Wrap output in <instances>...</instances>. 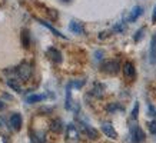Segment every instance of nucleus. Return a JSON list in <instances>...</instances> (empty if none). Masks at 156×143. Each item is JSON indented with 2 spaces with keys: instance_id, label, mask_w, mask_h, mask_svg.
<instances>
[{
  "instance_id": "f257e3e1",
  "label": "nucleus",
  "mask_w": 156,
  "mask_h": 143,
  "mask_svg": "<svg viewBox=\"0 0 156 143\" xmlns=\"http://www.w3.org/2000/svg\"><path fill=\"white\" fill-rule=\"evenodd\" d=\"M14 73H16V77H17L20 82H27L29 79L32 77V75H33V67H32L30 63L23 62L20 66H17V69L14 70Z\"/></svg>"
},
{
  "instance_id": "f03ea898",
  "label": "nucleus",
  "mask_w": 156,
  "mask_h": 143,
  "mask_svg": "<svg viewBox=\"0 0 156 143\" xmlns=\"http://www.w3.org/2000/svg\"><path fill=\"white\" fill-rule=\"evenodd\" d=\"M100 70L108 73V75H116L119 70H120V63L119 60H105L102 65H100Z\"/></svg>"
},
{
  "instance_id": "7ed1b4c3",
  "label": "nucleus",
  "mask_w": 156,
  "mask_h": 143,
  "mask_svg": "<svg viewBox=\"0 0 156 143\" xmlns=\"http://www.w3.org/2000/svg\"><path fill=\"white\" fill-rule=\"evenodd\" d=\"M66 134H67V139H69L72 143H77V142H79V130L76 129V126L73 123L67 124Z\"/></svg>"
},
{
  "instance_id": "20e7f679",
  "label": "nucleus",
  "mask_w": 156,
  "mask_h": 143,
  "mask_svg": "<svg viewBox=\"0 0 156 143\" xmlns=\"http://www.w3.org/2000/svg\"><path fill=\"white\" fill-rule=\"evenodd\" d=\"M132 140L133 143H140L145 140V133L137 124H133L132 127Z\"/></svg>"
},
{
  "instance_id": "39448f33",
  "label": "nucleus",
  "mask_w": 156,
  "mask_h": 143,
  "mask_svg": "<svg viewBox=\"0 0 156 143\" xmlns=\"http://www.w3.org/2000/svg\"><path fill=\"white\" fill-rule=\"evenodd\" d=\"M46 54H48L49 59H50L52 62H55V63H62V60H63L62 53L59 52L56 47H49L48 50H46Z\"/></svg>"
},
{
  "instance_id": "423d86ee",
  "label": "nucleus",
  "mask_w": 156,
  "mask_h": 143,
  "mask_svg": "<svg viewBox=\"0 0 156 143\" xmlns=\"http://www.w3.org/2000/svg\"><path fill=\"white\" fill-rule=\"evenodd\" d=\"M80 126H82V129H83V132H85L86 136H87L89 139H92V140H95V139L99 138V132H98V130H96L95 127H92V126H89V124L83 123V122L80 123Z\"/></svg>"
},
{
  "instance_id": "0eeeda50",
  "label": "nucleus",
  "mask_w": 156,
  "mask_h": 143,
  "mask_svg": "<svg viewBox=\"0 0 156 143\" xmlns=\"http://www.w3.org/2000/svg\"><path fill=\"white\" fill-rule=\"evenodd\" d=\"M9 123H10V127L13 130H20V127H22V116H20V113L12 114L9 119Z\"/></svg>"
},
{
  "instance_id": "6e6552de",
  "label": "nucleus",
  "mask_w": 156,
  "mask_h": 143,
  "mask_svg": "<svg viewBox=\"0 0 156 143\" xmlns=\"http://www.w3.org/2000/svg\"><path fill=\"white\" fill-rule=\"evenodd\" d=\"M123 75L128 79H133L136 76V70H135V66H133L132 62H126L123 65Z\"/></svg>"
},
{
  "instance_id": "1a4fd4ad",
  "label": "nucleus",
  "mask_w": 156,
  "mask_h": 143,
  "mask_svg": "<svg viewBox=\"0 0 156 143\" xmlns=\"http://www.w3.org/2000/svg\"><path fill=\"white\" fill-rule=\"evenodd\" d=\"M102 132H103L108 138H110V139H116L118 138V133H116V130H115V127L112 126L110 123H103L102 124Z\"/></svg>"
},
{
  "instance_id": "9d476101",
  "label": "nucleus",
  "mask_w": 156,
  "mask_h": 143,
  "mask_svg": "<svg viewBox=\"0 0 156 143\" xmlns=\"http://www.w3.org/2000/svg\"><path fill=\"white\" fill-rule=\"evenodd\" d=\"M69 30H72L73 33L77 34H83L85 33V26L82 22H77V20H72L70 24H69Z\"/></svg>"
},
{
  "instance_id": "9b49d317",
  "label": "nucleus",
  "mask_w": 156,
  "mask_h": 143,
  "mask_svg": "<svg viewBox=\"0 0 156 143\" xmlns=\"http://www.w3.org/2000/svg\"><path fill=\"white\" fill-rule=\"evenodd\" d=\"M143 13V7L140 6H135L132 10H130V13H129V17H128V22L133 23V22H136L139 19V16Z\"/></svg>"
},
{
  "instance_id": "f8f14e48",
  "label": "nucleus",
  "mask_w": 156,
  "mask_h": 143,
  "mask_svg": "<svg viewBox=\"0 0 156 143\" xmlns=\"http://www.w3.org/2000/svg\"><path fill=\"white\" fill-rule=\"evenodd\" d=\"M90 95L95 96V97H102L105 95V85L103 83H95L93 89L90 92Z\"/></svg>"
},
{
  "instance_id": "ddd939ff",
  "label": "nucleus",
  "mask_w": 156,
  "mask_h": 143,
  "mask_svg": "<svg viewBox=\"0 0 156 143\" xmlns=\"http://www.w3.org/2000/svg\"><path fill=\"white\" fill-rule=\"evenodd\" d=\"M50 130L53 133H60L63 130V122L60 119H53L52 123H50Z\"/></svg>"
},
{
  "instance_id": "4468645a",
  "label": "nucleus",
  "mask_w": 156,
  "mask_h": 143,
  "mask_svg": "<svg viewBox=\"0 0 156 143\" xmlns=\"http://www.w3.org/2000/svg\"><path fill=\"white\" fill-rule=\"evenodd\" d=\"M37 22H39V23H40V24H43L44 27H48V29H49V30H50V32H52L53 34H56V36H59V37H63V39H66V36H65V34H62L60 32L57 30V29H55V27H53V26H52V24H50V23H48L46 20H42V19H39Z\"/></svg>"
},
{
  "instance_id": "2eb2a0df",
  "label": "nucleus",
  "mask_w": 156,
  "mask_h": 143,
  "mask_svg": "<svg viewBox=\"0 0 156 143\" xmlns=\"http://www.w3.org/2000/svg\"><path fill=\"white\" fill-rule=\"evenodd\" d=\"M149 59H151V63H156V34L152 37L151 50H149Z\"/></svg>"
},
{
  "instance_id": "dca6fc26",
  "label": "nucleus",
  "mask_w": 156,
  "mask_h": 143,
  "mask_svg": "<svg viewBox=\"0 0 156 143\" xmlns=\"http://www.w3.org/2000/svg\"><path fill=\"white\" fill-rule=\"evenodd\" d=\"M44 99H46V95H32L26 99V102L27 103H37V102H42Z\"/></svg>"
},
{
  "instance_id": "f3484780",
  "label": "nucleus",
  "mask_w": 156,
  "mask_h": 143,
  "mask_svg": "<svg viewBox=\"0 0 156 143\" xmlns=\"http://www.w3.org/2000/svg\"><path fill=\"white\" fill-rule=\"evenodd\" d=\"M125 107H123L122 105H119V103H110V105L106 106V110H108L109 113H115V112H118V110H123Z\"/></svg>"
},
{
  "instance_id": "a211bd4d",
  "label": "nucleus",
  "mask_w": 156,
  "mask_h": 143,
  "mask_svg": "<svg viewBox=\"0 0 156 143\" xmlns=\"http://www.w3.org/2000/svg\"><path fill=\"white\" fill-rule=\"evenodd\" d=\"M29 43H30V39H29V32L27 30H23L22 32V44L24 47H29Z\"/></svg>"
},
{
  "instance_id": "6ab92c4d",
  "label": "nucleus",
  "mask_w": 156,
  "mask_h": 143,
  "mask_svg": "<svg viewBox=\"0 0 156 143\" xmlns=\"http://www.w3.org/2000/svg\"><path fill=\"white\" fill-rule=\"evenodd\" d=\"M85 83H86L85 79H82V80H77V82H70V83L67 85V87H69V89H72V87H76V89H80V87H82L83 85H85Z\"/></svg>"
},
{
  "instance_id": "aec40b11",
  "label": "nucleus",
  "mask_w": 156,
  "mask_h": 143,
  "mask_svg": "<svg viewBox=\"0 0 156 143\" xmlns=\"http://www.w3.org/2000/svg\"><path fill=\"white\" fill-rule=\"evenodd\" d=\"M7 85H9V86H10V87H12V89H13L14 92H17V93H20V92H22V89H20L19 83H17V82H16V80L13 82V79H9V80H7Z\"/></svg>"
},
{
  "instance_id": "412c9836",
  "label": "nucleus",
  "mask_w": 156,
  "mask_h": 143,
  "mask_svg": "<svg viewBox=\"0 0 156 143\" xmlns=\"http://www.w3.org/2000/svg\"><path fill=\"white\" fill-rule=\"evenodd\" d=\"M123 30H125V23H123V22H119L113 27V32H118V33L119 32H123Z\"/></svg>"
},
{
  "instance_id": "4be33fe9",
  "label": "nucleus",
  "mask_w": 156,
  "mask_h": 143,
  "mask_svg": "<svg viewBox=\"0 0 156 143\" xmlns=\"http://www.w3.org/2000/svg\"><path fill=\"white\" fill-rule=\"evenodd\" d=\"M143 32H145V29H143V27L137 30L136 34H135V42H139V40H140V37L143 36Z\"/></svg>"
},
{
  "instance_id": "5701e85b",
  "label": "nucleus",
  "mask_w": 156,
  "mask_h": 143,
  "mask_svg": "<svg viewBox=\"0 0 156 143\" xmlns=\"http://www.w3.org/2000/svg\"><path fill=\"white\" fill-rule=\"evenodd\" d=\"M137 112H139V103H135V107H133V112H132V119H137Z\"/></svg>"
},
{
  "instance_id": "b1692460",
  "label": "nucleus",
  "mask_w": 156,
  "mask_h": 143,
  "mask_svg": "<svg viewBox=\"0 0 156 143\" xmlns=\"http://www.w3.org/2000/svg\"><path fill=\"white\" fill-rule=\"evenodd\" d=\"M149 130H151L152 134H156V120H153V122L149 123Z\"/></svg>"
},
{
  "instance_id": "393cba45",
  "label": "nucleus",
  "mask_w": 156,
  "mask_h": 143,
  "mask_svg": "<svg viewBox=\"0 0 156 143\" xmlns=\"http://www.w3.org/2000/svg\"><path fill=\"white\" fill-rule=\"evenodd\" d=\"M152 22L156 23V6H155V9H153V14H152Z\"/></svg>"
},
{
  "instance_id": "a878e982",
  "label": "nucleus",
  "mask_w": 156,
  "mask_h": 143,
  "mask_svg": "<svg viewBox=\"0 0 156 143\" xmlns=\"http://www.w3.org/2000/svg\"><path fill=\"white\" fill-rule=\"evenodd\" d=\"M5 109V103H3V102H0V110H3Z\"/></svg>"
},
{
  "instance_id": "bb28decb",
  "label": "nucleus",
  "mask_w": 156,
  "mask_h": 143,
  "mask_svg": "<svg viewBox=\"0 0 156 143\" xmlns=\"http://www.w3.org/2000/svg\"><path fill=\"white\" fill-rule=\"evenodd\" d=\"M62 2H65V3H69V2H70V0H62Z\"/></svg>"
}]
</instances>
